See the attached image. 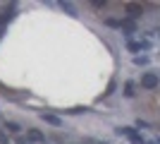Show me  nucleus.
<instances>
[{
    "mask_svg": "<svg viewBox=\"0 0 160 144\" xmlns=\"http://www.w3.org/2000/svg\"><path fill=\"white\" fill-rule=\"evenodd\" d=\"M158 75H155V72H146V75L141 77V87H143V89H155V87H158Z\"/></svg>",
    "mask_w": 160,
    "mask_h": 144,
    "instance_id": "nucleus-1",
    "label": "nucleus"
},
{
    "mask_svg": "<svg viewBox=\"0 0 160 144\" xmlns=\"http://www.w3.org/2000/svg\"><path fill=\"white\" fill-rule=\"evenodd\" d=\"M141 12H143V10H141V5H134V3H129V5H127V14L132 17V19H136Z\"/></svg>",
    "mask_w": 160,
    "mask_h": 144,
    "instance_id": "nucleus-2",
    "label": "nucleus"
},
{
    "mask_svg": "<svg viewBox=\"0 0 160 144\" xmlns=\"http://www.w3.org/2000/svg\"><path fill=\"white\" fill-rule=\"evenodd\" d=\"M29 142H46V135L41 130H29Z\"/></svg>",
    "mask_w": 160,
    "mask_h": 144,
    "instance_id": "nucleus-3",
    "label": "nucleus"
},
{
    "mask_svg": "<svg viewBox=\"0 0 160 144\" xmlns=\"http://www.w3.org/2000/svg\"><path fill=\"white\" fill-rule=\"evenodd\" d=\"M43 120L46 123H50V125H62V120L58 115H50V113H43Z\"/></svg>",
    "mask_w": 160,
    "mask_h": 144,
    "instance_id": "nucleus-4",
    "label": "nucleus"
},
{
    "mask_svg": "<svg viewBox=\"0 0 160 144\" xmlns=\"http://www.w3.org/2000/svg\"><path fill=\"white\" fill-rule=\"evenodd\" d=\"M22 127L17 123H12V120H10V123H5V132H19Z\"/></svg>",
    "mask_w": 160,
    "mask_h": 144,
    "instance_id": "nucleus-5",
    "label": "nucleus"
},
{
    "mask_svg": "<svg viewBox=\"0 0 160 144\" xmlns=\"http://www.w3.org/2000/svg\"><path fill=\"white\" fill-rule=\"evenodd\" d=\"M134 89H136V87H134V82H127V84H124V94H127L129 99H132V96L136 94V91H134Z\"/></svg>",
    "mask_w": 160,
    "mask_h": 144,
    "instance_id": "nucleus-6",
    "label": "nucleus"
},
{
    "mask_svg": "<svg viewBox=\"0 0 160 144\" xmlns=\"http://www.w3.org/2000/svg\"><path fill=\"white\" fill-rule=\"evenodd\" d=\"M134 62H136V65H146L148 58H146V55H136V58H134Z\"/></svg>",
    "mask_w": 160,
    "mask_h": 144,
    "instance_id": "nucleus-7",
    "label": "nucleus"
},
{
    "mask_svg": "<svg viewBox=\"0 0 160 144\" xmlns=\"http://www.w3.org/2000/svg\"><path fill=\"white\" fill-rule=\"evenodd\" d=\"M105 24H108V27H120V19H112V17H108Z\"/></svg>",
    "mask_w": 160,
    "mask_h": 144,
    "instance_id": "nucleus-8",
    "label": "nucleus"
},
{
    "mask_svg": "<svg viewBox=\"0 0 160 144\" xmlns=\"http://www.w3.org/2000/svg\"><path fill=\"white\" fill-rule=\"evenodd\" d=\"M62 10H67V12H69V14H74V7L69 5V3H62Z\"/></svg>",
    "mask_w": 160,
    "mask_h": 144,
    "instance_id": "nucleus-9",
    "label": "nucleus"
},
{
    "mask_svg": "<svg viewBox=\"0 0 160 144\" xmlns=\"http://www.w3.org/2000/svg\"><path fill=\"white\" fill-rule=\"evenodd\" d=\"M0 144H7V132L0 130Z\"/></svg>",
    "mask_w": 160,
    "mask_h": 144,
    "instance_id": "nucleus-10",
    "label": "nucleus"
},
{
    "mask_svg": "<svg viewBox=\"0 0 160 144\" xmlns=\"http://www.w3.org/2000/svg\"><path fill=\"white\" fill-rule=\"evenodd\" d=\"M17 144H31V142H29V139H22V137H19V139H17Z\"/></svg>",
    "mask_w": 160,
    "mask_h": 144,
    "instance_id": "nucleus-11",
    "label": "nucleus"
}]
</instances>
